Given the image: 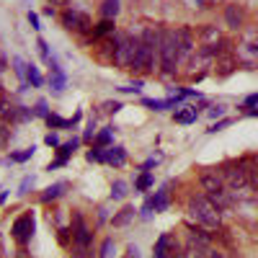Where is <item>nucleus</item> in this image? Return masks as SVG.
I'll list each match as a JSON object with an SVG mask.
<instances>
[{"label": "nucleus", "mask_w": 258, "mask_h": 258, "mask_svg": "<svg viewBox=\"0 0 258 258\" xmlns=\"http://www.w3.org/2000/svg\"><path fill=\"white\" fill-rule=\"evenodd\" d=\"M186 212H188V222H197L204 230L214 232L222 227V212L212 204L207 194H191L186 202Z\"/></svg>", "instance_id": "1"}, {"label": "nucleus", "mask_w": 258, "mask_h": 258, "mask_svg": "<svg viewBox=\"0 0 258 258\" xmlns=\"http://www.w3.org/2000/svg\"><path fill=\"white\" fill-rule=\"evenodd\" d=\"M160 31L163 29H145L140 36V57H137V70L142 75H153L160 68Z\"/></svg>", "instance_id": "2"}, {"label": "nucleus", "mask_w": 258, "mask_h": 258, "mask_svg": "<svg viewBox=\"0 0 258 258\" xmlns=\"http://www.w3.org/2000/svg\"><path fill=\"white\" fill-rule=\"evenodd\" d=\"M181 64V52H178V39L176 29H163L160 31V75L163 78H173Z\"/></svg>", "instance_id": "3"}, {"label": "nucleus", "mask_w": 258, "mask_h": 258, "mask_svg": "<svg viewBox=\"0 0 258 258\" xmlns=\"http://www.w3.org/2000/svg\"><path fill=\"white\" fill-rule=\"evenodd\" d=\"M70 230H73V258H93V232L85 225L83 214H70Z\"/></svg>", "instance_id": "4"}, {"label": "nucleus", "mask_w": 258, "mask_h": 258, "mask_svg": "<svg viewBox=\"0 0 258 258\" xmlns=\"http://www.w3.org/2000/svg\"><path fill=\"white\" fill-rule=\"evenodd\" d=\"M116 52H114V64L121 70H137V57H140V36L132 34H116Z\"/></svg>", "instance_id": "5"}, {"label": "nucleus", "mask_w": 258, "mask_h": 258, "mask_svg": "<svg viewBox=\"0 0 258 258\" xmlns=\"http://www.w3.org/2000/svg\"><path fill=\"white\" fill-rule=\"evenodd\" d=\"M220 170V176L225 181V186L232 191V197H240V194L250 191V181H248V170H245V163L243 160H230L225 163Z\"/></svg>", "instance_id": "6"}, {"label": "nucleus", "mask_w": 258, "mask_h": 258, "mask_svg": "<svg viewBox=\"0 0 258 258\" xmlns=\"http://www.w3.org/2000/svg\"><path fill=\"white\" fill-rule=\"evenodd\" d=\"M34 232H36V214L34 212H24L21 217L13 220L11 225V235H13V240L21 245V248H26L34 238Z\"/></svg>", "instance_id": "7"}, {"label": "nucleus", "mask_w": 258, "mask_h": 258, "mask_svg": "<svg viewBox=\"0 0 258 258\" xmlns=\"http://www.w3.org/2000/svg\"><path fill=\"white\" fill-rule=\"evenodd\" d=\"M59 18H62V26L73 34H93V21L88 18V13L75 11V8H64Z\"/></svg>", "instance_id": "8"}, {"label": "nucleus", "mask_w": 258, "mask_h": 258, "mask_svg": "<svg viewBox=\"0 0 258 258\" xmlns=\"http://www.w3.org/2000/svg\"><path fill=\"white\" fill-rule=\"evenodd\" d=\"M153 258H183V248H181V243L173 238V235L163 232L160 238L155 240Z\"/></svg>", "instance_id": "9"}, {"label": "nucleus", "mask_w": 258, "mask_h": 258, "mask_svg": "<svg viewBox=\"0 0 258 258\" xmlns=\"http://www.w3.org/2000/svg\"><path fill=\"white\" fill-rule=\"evenodd\" d=\"M176 39H178V52H181V62H188L197 52V34L191 26H178L176 29Z\"/></svg>", "instance_id": "10"}, {"label": "nucleus", "mask_w": 258, "mask_h": 258, "mask_svg": "<svg viewBox=\"0 0 258 258\" xmlns=\"http://www.w3.org/2000/svg\"><path fill=\"white\" fill-rule=\"evenodd\" d=\"M80 147V140L78 137H73L70 142H64V145H59L57 147V160H52L49 165H47V170H57V168H64L68 165V160L75 155V150Z\"/></svg>", "instance_id": "11"}, {"label": "nucleus", "mask_w": 258, "mask_h": 258, "mask_svg": "<svg viewBox=\"0 0 258 258\" xmlns=\"http://www.w3.org/2000/svg\"><path fill=\"white\" fill-rule=\"evenodd\" d=\"M47 64H49V88H52L54 93H62L64 88H68V75H64L62 64L57 62L54 54H52V59H49Z\"/></svg>", "instance_id": "12"}, {"label": "nucleus", "mask_w": 258, "mask_h": 258, "mask_svg": "<svg viewBox=\"0 0 258 258\" xmlns=\"http://www.w3.org/2000/svg\"><path fill=\"white\" fill-rule=\"evenodd\" d=\"M199 183L207 191V197H209V194H217V191H225L227 188L225 181H222V176H220V170H204V173L199 176Z\"/></svg>", "instance_id": "13"}, {"label": "nucleus", "mask_w": 258, "mask_h": 258, "mask_svg": "<svg viewBox=\"0 0 258 258\" xmlns=\"http://www.w3.org/2000/svg\"><path fill=\"white\" fill-rule=\"evenodd\" d=\"M238 57H235V49L232 52H225V54H220L217 59L212 62V68H214V73H217L220 78H225V75H230V73H235V68H238Z\"/></svg>", "instance_id": "14"}, {"label": "nucleus", "mask_w": 258, "mask_h": 258, "mask_svg": "<svg viewBox=\"0 0 258 258\" xmlns=\"http://www.w3.org/2000/svg\"><path fill=\"white\" fill-rule=\"evenodd\" d=\"M225 24H227L232 31H240V29H243V24H245V11H243L238 3L225 6Z\"/></svg>", "instance_id": "15"}, {"label": "nucleus", "mask_w": 258, "mask_h": 258, "mask_svg": "<svg viewBox=\"0 0 258 258\" xmlns=\"http://www.w3.org/2000/svg\"><path fill=\"white\" fill-rule=\"evenodd\" d=\"M199 41H202V47H217L220 41H222V31L217 24H204L199 29Z\"/></svg>", "instance_id": "16"}, {"label": "nucleus", "mask_w": 258, "mask_h": 258, "mask_svg": "<svg viewBox=\"0 0 258 258\" xmlns=\"http://www.w3.org/2000/svg\"><path fill=\"white\" fill-rule=\"evenodd\" d=\"M170 181L168 183H163L155 194H153V197H150L147 202H150V207H153V212H165L168 207H170Z\"/></svg>", "instance_id": "17"}, {"label": "nucleus", "mask_w": 258, "mask_h": 258, "mask_svg": "<svg viewBox=\"0 0 258 258\" xmlns=\"http://www.w3.org/2000/svg\"><path fill=\"white\" fill-rule=\"evenodd\" d=\"M183 98L178 96H170V98H142V106H147V109H153V111H168V109H178V103Z\"/></svg>", "instance_id": "18"}, {"label": "nucleus", "mask_w": 258, "mask_h": 258, "mask_svg": "<svg viewBox=\"0 0 258 258\" xmlns=\"http://www.w3.org/2000/svg\"><path fill=\"white\" fill-rule=\"evenodd\" d=\"M114 34H116V21H111V18H101L98 24H93V41H101Z\"/></svg>", "instance_id": "19"}, {"label": "nucleus", "mask_w": 258, "mask_h": 258, "mask_svg": "<svg viewBox=\"0 0 258 258\" xmlns=\"http://www.w3.org/2000/svg\"><path fill=\"white\" fill-rule=\"evenodd\" d=\"M126 163V150L121 145H111L106 147V165H114V168H121Z\"/></svg>", "instance_id": "20"}, {"label": "nucleus", "mask_w": 258, "mask_h": 258, "mask_svg": "<svg viewBox=\"0 0 258 258\" xmlns=\"http://www.w3.org/2000/svg\"><path fill=\"white\" fill-rule=\"evenodd\" d=\"M235 57H238V62H243V64L258 62V44H240L238 49H235Z\"/></svg>", "instance_id": "21"}, {"label": "nucleus", "mask_w": 258, "mask_h": 258, "mask_svg": "<svg viewBox=\"0 0 258 258\" xmlns=\"http://www.w3.org/2000/svg\"><path fill=\"white\" fill-rule=\"evenodd\" d=\"M64 191H68V181H57L52 186L44 188V194H41V202L49 204V202H57L59 197H64Z\"/></svg>", "instance_id": "22"}, {"label": "nucleus", "mask_w": 258, "mask_h": 258, "mask_svg": "<svg viewBox=\"0 0 258 258\" xmlns=\"http://www.w3.org/2000/svg\"><path fill=\"white\" fill-rule=\"evenodd\" d=\"M135 217H137V209L126 204V207H121V209L114 214V217H111V225H114V227H126Z\"/></svg>", "instance_id": "23"}, {"label": "nucleus", "mask_w": 258, "mask_h": 258, "mask_svg": "<svg viewBox=\"0 0 258 258\" xmlns=\"http://www.w3.org/2000/svg\"><path fill=\"white\" fill-rule=\"evenodd\" d=\"M199 109H197V106H186V109H181V111H176L173 114V121L176 124H194V121H197L199 119Z\"/></svg>", "instance_id": "24"}, {"label": "nucleus", "mask_w": 258, "mask_h": 258, "mask_svg": "<svg viewBox=\"0 0 258 258\" xmlns=\"http://www.w3.org/2000/svg\"><path fill=\"white\" fill-rule=\"evenodd\" d=\"M114 145V126H103V129H98V135H96V140H93V147H111Z\"/></svg>", "instance_id": "25"}, {"label": "nucleus", "mask_w": 258, "mask_h": 258, "mask_svg": "<svg viewBox=\"0 0 258 258\" xmlns=\"http://www.w3.org/2000/svg\"><path fill=\"white\" fill-rule=\"evenodd\" d=\"M153 186H155V176L150 173V170H140V176H137V181H135V191L145 194V191H150Z\"/></svg>", "instance_id": "26"}, {"label": "nucleus", "mask_w": 258, "mask_h": 258, "mask_svg": "<svg viewBox=\"0 0 258 258\" xmlns=\"http://www.w3.org/2000/svg\"><path fill=\"white\" fill-rule=\"evenodd\" d=\"M119 11H121L119 0H103V3H101V18H111V21H116Z\"/></svg>", "instance_id": "27"}, {"label": "nucleus", "mask_w": 258, "mask_h": 258, "mask_svg": "<svg viewBox=\"0 0 258 258\" xmlns=\"http://www.w3.org/2000/svg\"><path fill=\"white\" fill-rule=\"evenodd\" d=\"M11 64H13V73L18 75V80L26 85V75H29V62H26L24 57H13V59H11Z\"/></svg>", "instance_id": "28"}, {"label": "nucleus", "mask_w": 258, "mask_h": 258, "mask_svg": "<svg viewBox=\"0 0 258 258\" xmlns=\"http://www.w3.org/2000/svg\"><path fill=\"white\" fill-rule=\"evenodd\" d=\"M126 194H129V183H126V181L119 178V181L111 183V199H114V202H124Z\"/></svg>", "instance_id": "29"}, {"label": "nucleus", "mask_w": 258, "mask_h": 258, "mask_svg": "<svg viewBox=\"0 0 258 258\" xmlns=\"http://www.w3.org/2000/svg\"><path fill=\"white\" fill-rule=\"evenodd\" d=\"M26 83L31 85V88H41V85H44V78H41L39 68H36V64H31V62H29V75H26Z\"/></svg>", "instance_id": "30"}, {"label": "nucleus", "mask_w": 258, "mask_h": 258, "mask_svg": "<svg viewBox=\"0 0 258 258\" xmlns=\"http://www.w3.org/2000/svg\"><path fill=\"white\" fill-rule=\"evenodd\" d=\"M98 258H116V243L111 238H106L98 248Z\"/></svg>", "instance_id": "31"}, {"label": "nucleus", "mask_w": 258, "mask_h": 258, "mask_svg": "<svg viewBox=\"0 0 258 258\" xmlns=\"http://www.w3.org/2000/svg\"><path fill=\"white\" fill-rule=\"evenodd\" d=\"M34 153H36L34 145H31V147H24V150H18V153H11V163H26V160L34 158Z\"/></svg>", "instance_id": "32"}, {"label": "nucleus", "mask_w": 258, "mask_h": 258, "mask_svg": "<svg viewBox=\"0 0 258 258\" xmlns=\"http://www.w3.org/2000/svg\"><path fill=\"white\" fill-rule=\"evenodd\" d=\"M44 121H47V126H52V129H68V126H73L70 119H62L59 114H49Z\"/></svg>", "instance_id": "33"}, {"label": "nucleus", "mask_w": 258, "mask_h": 258, "mask_svg": "<svg viewBox=\"0 0 258 258\" xmlns=\"http://www.w3.org/2000/svg\"><path fill=\"white\" fill-rule=\"evenodd\" d=\"M245 163V170H248V181H250V188L258 191V163L255 160H243Z\"/></svg>", "instance_id": "34"}, {"label": "nucleus", "mask_w": 258, "mask_h": 258, "mask_svg": "<svg viewBox=\"0 0 258 258\" xmlns=\"http://www.w3.org/2000/svg\"><path fill=\"white\" fill-rule=\"evenodd\" d=\"M85 158H88L91 163H106V150L103 147H91L88 153H85Z\"/></svg>", "instance_id": "35"}, {"label": "nucleus", "mask_w": 258, "mask_h": 258, "mask_svg": "<svg viewBox=\"0 0 258 258\" xmlns=\"http://www.w3.org/2000/svg\"><path fill=\"white\" fill-rule=\"evenodd\" d=\"M96 135H98V129H96V116H91V119H88V124H85L83 140H85V142H93V140H96Z\"/></svg>", "instance_id": "36"}, {"label": "nucleus", "mask_w": 258, "mask_h": 258, "mask_svg": "<svg viewBox=\"0 0 258 258\" xmlns=\"http://www.w3.org/2000/svg\"><path fill=\"white\" fill-rule=\"evenodd\" d=\"M225 103H214V106H209V109H207V116L209 119H225Z\"/></svg>", "instance_id": "37"}, {"label": "nucleus", "mask_w": 258, "mask_h": 258, "mask_svg": "<svg viewBox=\"0 0 258 258\" xmlns=\"http://www.w3.org/2000/svg\"><path fill=\"white\" fill-rule=\"evenodd\" d=\"M34 183H36V178L34 176H26L24 181H21V186H18V197H26V194L34 188Z\"/></svg>", "instance_id": "38"}, {"label": "nucleus", "mask_w": 258, "mask_h": 258, "mask_svg": "<svg viewBox=\"0 0 258 258\" xmlns=\"http://www.w3.org/2000/svg\"><path fill=\"white\" fill-rule=\"evenodd\" d=\"M36 47H39V54H41V59H44V62H49L52 59V52H49V44H47V41L44 39H36Z\"/></svg>", "instance_id": "39"}, {"label": "nucleus", "mask_w": 258, "mask_h": 258, "mask_svg": "<svg viewBox=\"0 0 258 258\" xmlns=\"http://www.w3.org/2000/svg\"><path fill=\"white\" fill-rule=\"evenodd\" d=\"M8 140H11V126H8V121L0 119V147H6Z\"/></svg>", "instance_id": "40"}, {"label": "nucleus", "mask_w": 258, "mask_h": 258, "mask_svg": "<svg viewBox=\"0 0 258 258\" xmlns=\"http://www.w3.org/2000/svg\"><path fill=\"white\" fill-rule=\"evenodd\" d=\"M34 114H36V116H41V119H47V116H49V106H47V101H44V98H39V101H36Z\"/></svg>", "instance_id": "41"}, {"label": "nucleus", "mask_w": 258, "mask_h": 258, "mask_svg": "<svg viewBox=\"0 0 258 258\" xmlns=\"http://www.w3.org/2000/svg\"><path fill=\"white\" fill-rule=\"evenodd\" d=\"M142 88H145V83L142 80H135V83L124 85V88H119V93H142Z\"/></svg>", "instance_id": "42"}, {"label": "nucleus", "mask_w": 258, "mask_h": 258, "mask_svg": "<svg viewBox=\"0 0 258 258\" xmlns=\"http://www.w3.org/2000/svg\"><path fill=\"white\" fill-rule=\"evenodd\" d=\"M119 109H121L119 101H103V103H101V111H103V114H116Z\"/></svg>", "instance_id": "43"}, {"label": "nucleus", "mask_w": 258, "mask_h": 258, "mask_svg": "<svg viewBox=\"0 0 258 258\" xmlns=\"http://www.w3.org/2000/svg\"><path fill=\"white\" fill-rule=\"evenodd\" d=\"M230 124V119H220V121H212L209 124V129H207V135H217V132H222V129Z\"/></svg>", "instance_id": "44"}, {"label": "nucleus", "mask_w": 258, "mask_h": 258, "mask_svg": "<svg viewBox=\"0 0 258 258\" xmlns=\"http://www.w3.org/2000/svg\"><path fill=\"white\" fill-rule=\"evenodd\" d=\"M255 106H258V93H250V96L243 98V106H240V109L248 111V109H255Z\"/></svg>", "instance_id": "45"}, {"label": "nucleus", "mask_w": 258, "mask_h": 258, "mask_svg": "<svg viewBox=\"0 0 258 258\" xmlns=\"http://www.w3.org/2000/svg\"><path fill=\"white\" fill-rule=\"evenodd\" d=\"M160 160H163V155H160V153H158V155H153V158H147V160L140 165V170H150V168H155Z\"/></svg>", "instance_id": "46"}, {"label": "nucleus", "mask_w": 258, "mask_h": 258, "mask_svg": "<svg viewBox=\"0 0 258 258\" xmlns=\"http://www.w3.org/2000/svg\"><path fill=\"white\" fill-rule=\"evenodd\" d=\"M44 145H47V147H59L62 142H59V137H57L54 132H49V135L44 137Z\"/></svg>", "instance_id": "47"}, {"label": "nucleus", "mask_w": 258, "mask_h": 258, "mask_svg": "<svg viewBox=\"0 0 258 258\" xmlns=\"http://www.w3.org/2000/svg\"><path fill=\"white\" fill-rule=\"evenodd\" d=\"M140 217H142V220H150V217H153V207H150V202H145V204H142Z\"/></svg>", "instance_id": "48"}, {"label": "nucleus", "mask_w": 258, "mask_h": 258, "mask_svg": "<svg viewBox=\"0 0 258 258\" xmlns=\"http://www.w3.org/2000/svg\"><path fill=\"white\" fill-rule=\"evenodd\" d=\"M26 18H29V24H31V29H34V31H39V29H41V26H39V16H36L34 11H29V13H26Z\"/></svg>", "instance_id": "49"}, {"label": "nucleus", "mask_w": 258, "mask_h": 258, "mask_svg": "<svg viewBox=\"0 0 258 258\" xmlns=\"http://www.w3.org/2000/svg\"><path fill=\"white\" fill-rule=\"evenodd\" d=\"M126 258H140V248L132 243V245H126Z\"/></svg>", "instance_id": "50"}, {"label": "nucleus", "mask_w": 258, "mask_h": 258, "mask_svg": "<svg viewBox=\"0 0 258 258\" xmlns=\"http://www.w3.org/2000/svg\"><path fill=\"white\" fill-rule=\"evenodd\" d=\"M106 220H109V209H106V207H101V209H98V225H103Z\"/></svg>", "instance_id": "51"}, {"label": "nucleus", "mask_w": 258, "mask_h": 258, "mask_svg": "<svg viewBox=\"0 0 258 258\" xmlns=\"http://www.w3.org/2000/svg\"><path fill=\"white\" fill-rule=\"evenodd\" d=\"M8 194H11V191H6V188H0V207L6 204V199H8Z\"/></svg>", "instance_id": "52"}, {"label": "nucleus", "mask_w": 258, "mask_h": 258, "mask_svg": "<svg viewBox=\"0 0 258 258\" xmlns=\"http://www.w3.org/2000/svg\"><path fill=\"white\" fill-rule=\"evenodd\" d=\"M80 119H83V111H78V114H75V116H73V119H70V121H73V126H75V124H78V121H80Z\"/></svg>", "instance_id": "53"}, {"label": "nucleus", "mask_w": 258, "mask_h": 258, "mask_svg": "<svg viewBox=\"0 0 258 258\" xmlns=\"http://www.w3.org/2000/svg\"><path fill=\"white\" fill-rule=\"evenodd\" d=\"M245 114H248V116H258V109H248Z\"/></svg>", "instance_id": "54"}, {"label": "nucleus", "mask_w": 258, "mask_h": 258, "mask_svg": "<svg viewBox=\"0 0 258 258\" xmlns=\"http://www.w3.org/2000/svg\"><path fill=\"white\" fill-rule=\"evenodd\" d=\"M6 70V57H0V73Z\"/></svg>", "instance_id": "55"}, {"label": "nucleus", "mask_w": 258, "mask_h": 258, "mask_svg": "<svg viewBox=\"0 0 258 258\" xmlns=\"http://www.w3.org/2000/svg\"><path fill=\"white\" fill-rule=\"evenodd\" d=\"M54 6H64V3H70V0H52Z\"/></svg>", "instance_id": "56"}, {"label": "nucleus", "mask_w": 258, "mask_h": 258, "mask_svg": "<svg viewBox=\"0 0 258 258\" xmlns=\"http://www.w3.org/2000/svg\"><path fill=\"white\" fill-rule=\"evenodd\" d=\"M0 101H6V93H3V88H0Z\"/></svg>", "instance_id": "57"}, {"label": "nucleus", "mask_w": 258, "mask_h": 258, "mask_svg": "<svg viewBox=\"0 0 258 258\" xmlns=\"http://www.w3.org/2000/svg\"><path fill=\"white\" fill-rule=\"evenodd\" d=\"M0 253H3V238H0Z\"/></svg>", "instance_id": "58"}, {"label": "nucleus", "mask_w": 258, "mask_h": 258, "mask_svg": "<svg viewBox=\"0 0 258 258\" xmlns=\"http://www.w3.org/2000/svg\"><path fill=\"white\" fill-rule=\"evenodd\" d=\"M199 3H202V0H199Z\"/></svg>", "instance_id": "59"}]
</instances>
